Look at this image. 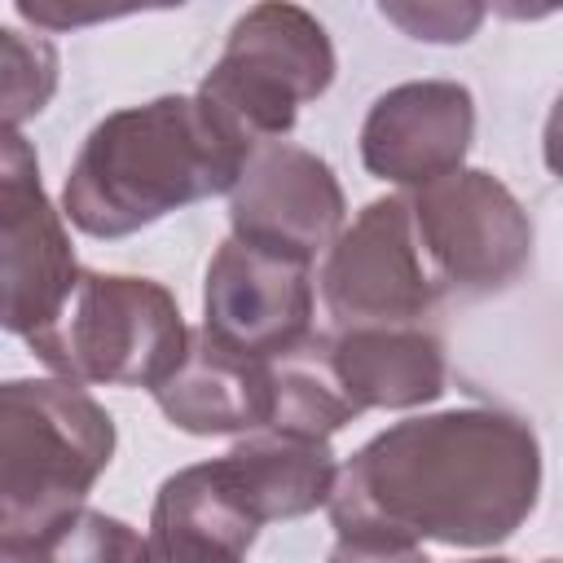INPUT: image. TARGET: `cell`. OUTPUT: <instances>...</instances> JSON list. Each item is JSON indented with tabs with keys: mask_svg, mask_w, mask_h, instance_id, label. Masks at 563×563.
I'll return each instance as SVG.
<instances>
[{
	"mask_svg": "<svg viewBox=\"0 0 563 563\" xmlns=\"http://www.w3.org/2000/svg\"><path fill=\"white\" fill-rule=\"evenodd\" d=\"M541 493V444L501 409L405 418L361 444L325 501L334 559H418L427 541L488 550L519 532Z\"/></svg>",
	"mask_w": 563,
	"mask_h": 563,
	"instance_id": "6da1fadb",
	"label": "cell"
},
{
	"mask_svg": "<svg viewBox=\"0 0 563 563\" xmlns=\"http://www.w3.org/2000/svg\"><path fill=\"white\" fill-rule=\"evenodd\" d=\"M255 141L202 92L106 114L75 154L62 211L88 238H128L189 202L229 194Z\"/></svg>",
	"mask_w": 563,
	"mask_h": 563,
	"instance_id": "7a4b0ae2",
	"label": "cell"
},
{
	"mask_svg": "<svg viewBox=\"0 0 563 563\" xmlns=\"http://www.w3.org/2000/svg\"><path fill=\"white\" fill-rule=\"evenodd\" d=\"M114 457V422L75 378L0 391V559H44Z\"/></svg>",
	"mask_w": 563,
	"mask_h": 563,
	"instance_id": "3957f363",
	"label": "cell"
},
{
	"mask_svg": "<svg viewBox=\"0 0 563 563\" xmlns=\"http://www.w3.org/2000/svg\"><path fill=\"white\" fill-rule=\"evenodd\" d=\"M26 343L62 378L154 391L180 365L189 330L167 286L128 273H79L57 317Z\"/></svg>",
	"mask_w": 563,
	"mask_h": 563,
	"instance_id": "277c9868",
	"label": "cell"
},
{
	"mask_svg": "<svg viewBox=\"0 0 563 563\" xmlns=\"http://www.w3.org/2000/svg\"><path fill=\"white\" fill-rule=\"evenodd\" d=\"M334 79V44L325 26L295 0H260L246 9L220 62L202 79V97L255 145L282 141L299 106L317 101Z\"/></svg>",
	"mask_w": 563,
	"mask_h": 563,
	"instance_id": "5b68a950",
	"label": "cell"
},
{
	"mask_svg": "<svg viewBox=\"0 0 563 563\" xmlns=\"http://www.w3.org/2000/svg\"><path fill=\"white\" fill-rule=\"evenodd\" d=\"M409 211L440 286L462 295L506 290L532 260V220L493 172L435 176L409 194Z\"/></svg>",
	"mask_w": 563,
	"mask_h": 563,
	"instance_id": "8992f818",
	"label": "cell"
},
{
	"mask_svg": "<svg viewBox=\"0 0 563 563\" xmlns=\"http://www.w3.org/2000/svg\"><path fill=\"white\" fill-rule=\"evenodd\" d=\"M321 303L339 330L405 325L435 308L440 277L418 242L409 198H374L339 229L321 264Z\"/></svg>",
	"mask_w": 563,
	"mask_h": 563,
	"instance_id": "52a82bcc",
	"label": "cell"
},
{
	"mask_svg": "<svg viewBox=\"0 0 563 563\" xmlns=\"http://www.w3.org/2000/svg\"><path fill=\"white\" fill-rule=\"evenodd\" d=\"M57 211L40 185L35 150L18 128L0 145V260H4V330L35 334L57 317L79 282V264Z\"/></svg>",
	"mask_w": 563,
	"mask_h": 563,
	"instance_id": "ba28073f",
	"label": "cell"
},
{
	"mask_svg": "<svg viewBox=\"0 0 563 563\" xmlns=\"http://www.w3.org/2000/svg\"><path fill=\"white\" fill-rule=\"evenodd\" d=\"M202 317L216 339L251 356H282L312 330L308 260L229 238L207 264Z\"/></svg>",
	"mask_w": 563,
	"mask_h": 563,
	"instance_id": "9c48e42d",
	"label": "cell"
},
{
	"mask_svg": "<svg viewBox=\"0 0 563 563\" xmlns=\"http://www.w3.org/2000/svg\"><path fill=\"white\" fill-rule=\"evenodd\" d=\"M343 189L325 158L286 141H260L229 189V224L238 238L312 260L343 229Z\"/></svg>",
	"mask_w": 563,
	"mask_h": 563,
	"instance_id": "30bf717a",
	"label": "cell"
},
{
	"mask_svg": "<svg viewBox=\"0 0 563 563\" xmlns=\"http://www.w3.org/2000/svg\"><path fill=\"white\" fill-rule=\"evenodd\" d=\"M475 136V97L453 79H418L383 92L361 128V163L391 185H427L462 167Z\"/></svg>",
	"mask_w": 563,
	"mask_h": 563,
	"instance_id": "8fae6325",
	"label": "cell"
},
{
	"mask_svg": "<svg viewBox=\"0 0 563 563\" xmlns=\"http://www.w3.org/2000/svg\"><path fill=\"white\" fill-rule=\"evenodd\" d=\"M163 418L189 435H242L273 422V356H251L207 325L189 334L180 365L154 387Z\"/></svg>",
	"mask_w": 563,
	"mask_h": 563,
	"instance_id": "7c38bea8",
	"label": "cell"
},
{
	"mask_svg": "<svg viewBox=\"0 0 563 563\" xmlns=\"http://www.w3.org/2000/svg\"><path fill=\"white\" fill-rule=\"evenodd\" d=\"M260 515L233 457H211L163 479L150 510L154 559H242L260 528Z\"/></svg>",
	"mask_w": 563,
	"mask_h": 563,
	"instance_id": "4fadbf2b",
	"label": "cell"
},
{
	"mask_svg": "<svg viewBox=\"0 0 563 563\" xmlns=\"http://www.w3.org/2000/svg\"><path fill=\"white\" fill-rule=\"evenodd\" d=\"M334 365L356 409H413L444 391V347L435 334L405 325H347L334 339Z\"/></svg>",
	"mask_w": 563,
	"mask_h": 563,
	"instance_id": "5bb4252c",
	"label": "cell"
},
{
	"mask_svg": "<svg viewBox=\"0 0 563 563\" xmlns=\"http://www.w3.org/2000/svg\"><path fill=\"white\" fill-rule=\"evenodd\" d=\"M356 400L334 365V339H303L273 356V422L282 431L330 440L356 418Z\"/></svg>",
	"mask_w": 563,
	"mask_h": 563,
	"instance_id": "9a60e30c",
	"label": "cell"
},
{
	"mask_svg": "<svg viewBox=\"0 0 563 563\" xmlns=\"http://www.w3.org/2000/svg\"><path fill=\"white\" fill-rule=\"evenodd\" d=\"M57 88V53L48 40L4 26V128L26 123Z\"/></svg>",
	"mask_w": 563,
	"mask_h": 563,
	"instance_id": "2e32d148",
	"label": "cell"
},
{
	"mask_svg": "<svg viewBox=\"0 0 563 563\" xmlns=\"http://www.w3.org/2000/svg\"><path fill=\"white\" fill-rule=\"evenodd\" d=\"M378 13L409 40L466 44L488 13V0H374Z\"/></svg>",
	"mask_w": 563,
	"mask_h": 563,
	"instance_id": "e0dca14e",
	"label": "cell"
},
{
	"mask_svg": "<svg viewBox=\"0 0 563 563\" xmlns=\"http://www.w3.org/2000/svg\"><path fill=\"white\" fill-rule=\"evenodd\" d=\"M189 0H13V9L40 31H79L150 9H180Z\"/></svg>",
	"mask_w": 563,
	"mask_h": 563,
	"instance_id": "ac0fdd59",
	"label": "cell"
},
{
	"mask_svg": "<svg viewBox=\"0 0 563 563\" xmlns=\"http://www.w3.org/2000/svg\"><path fill=\"white\" fill-rule=\"evenodd\" d=\"M541 158H545V167L563 180V92H559V101L550 106V119H545V132H541Z\"/></svg>",
	"mask_w": 563,
	"mask_h": 563,
	"instance_id": "d6986e66",
	"label": "cell"
},
{
	"mask_svg": "<svg viewBox=\"0 0 563 563\" xmlns=\"http://www.w3.org/2000/svg\"><path fill=\"white\" fill-rule=\"evenodd\" d=\"M488 9L506 22H541L563 9V0H488Z\"/></svg>",
	"mask_w": 563,
	"mask_h": 563,
	"instance_id": "ffe728a7",
	"label": "cell"
}]
</instances>
